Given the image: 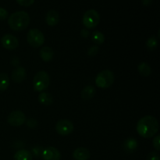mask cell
<instances>
[{
  "mask_svg": "<svg viewBox=\"0 0 160 160\" xmlns=\"http://www.w3.org/2000/svg\"><path fill=\"white\" fill-rule=\"evenodd\" d=\"M136 130L142 137L150 138L157 134L159 131V122L152 116H145L138 120Z\"/></svg>",
  "mask_w": 160,
  "mask_h": 160,
  "instance_id": "6da1fadb",
  "label": "cell"
},
{
  "mask_svg": "<svg viewBox=\"0 0 160 160\" xmlns=\"http://www.w3.org/2000/svg\"><path fill=\"white\" fill-rule=\"evenodd\" d=\"M30 23V16L25 11H18L11 14L8 18V24L14 31L26 29Z\"/></svg>",
  "mask_w": 160,
  "mask_h": 160,
  "instance_id": "7a4b0ae2",
  "label": "cell"
},
{
  "mask_svg": "<svg viewBox=\"0 0 160 160\" xmlns=\"http://www.w3.org/2000/svg\"><path fill=\"white\" fill-rule=\"evenodd\" d=\"M114 73L109 70H105L100 72L95 78V84L100 88H108L114 82Z\"/></svg>",
  "mask_w": 160,
  "mask_h": 160,
  "instance_id": "3957f363",
  "label": "cell"
},
{
  "mask_svg": "<svg viewBox=\"0 0 160 160\" xmlns=\"http://www.w3.org/2000/svg\"><path fill=\"white\" fill-rule=\"evenodd\" d=\"M49 83L50 77L48 73L45 71H39L34 77L33 87L37 92H42L48 88Z\"/></svg>",
  "mask_w": 160,
  "mask_h": 160,
  "instance_id": "277c9868",
  "label": "cell"
},
{
  "mask_svg": "<svg viewBox=\"0 0 160 160\" xmlns=\"http://www.w3.org/2000/svg\"><path fill=\"white\" fill-rule=\"evenodd\" d=\"M83 24L88 29H92L98 26L100 21L99 13L95 9H88L83 16Z\"/></svg>",
  "mask_w": 160,
  "mask_h": 160,
  "instance_id": "5b68a950",
  "label": "cell"
},
{
  "mask_svg": "<svg viewBox=\"0 0 160 160\" xmlns=\"http://www.w3.org/2000/svg\"><path fill=\"white\" fill-rule=\"evenodd\" d=\"M28 42L31 46L38 48L45 42V36L38 29H31L28 33Z\"/></svg>",
  "mask_w": 160,
  "mask_h": 160,
  "instance_id": "8992f818",
  "label": "cell"
},
{
  "mask_svg": "<svg viewBox=\"0 0 160 160\" xmlns=\"http://www.w3.org/2000/svg\"><path fill=\"white\" fill-rule=\"evenodd\" d=\"M73 124L70 120L63 119L57 122L56 124V131L60 135H69L73 131Z\"/></svg>",
  "mask_w": 160,
  "mask_h": 160,
  "instance_id": "52a82bcc",
  "label": "cell"
},
{
  "mask_svg": "<svg viewBox=\"0 0 160 160\" xmlns=\"http://www.w3.org/2000/svg\"><path fill=\"white\" fill-rule=\"evenodd\" d=\"M7 121L11 126L20 127L26 121V117L22 111L15 110L9 113L7 117Z\"/></svg>",
  "mask_w": 160,
  "mask_h": 160,
  "instance_id": "ba28073f",
  "label": "cell"
},
{
  "mask_svg": "<svg viewBox=\"0 0 160 160\" xmlns=\"http://www.w3.org/2000/svg\"><path fill=\"white\" fill-rule=\"evenodd\" d=\"M1 44L3 48L8 50H14L18 47V39L14 35L10 34H6L3 35L1 38Z\"/></svg>",
  "mask_w": 160,
  "mask_h": 160,
  "instance_id": "9c48e42d",
  "label": "cell"
},
{
  "mask_svg": "<svg viewBox=\"0 0 160 160\" xmlns=\"http://www.w3.org/2000/svg\"><path fill=\"white\" fill-rule=\"evenodd\" d=\"M42 158L43 160H60L61 153L56 148L48 147L44 148Z\"/></svg>",
  "mask_w": 160,
  "mask_h": 160,
  "instance_id": "30bf717a",
  "label": "cell"
},
{
  "mask_svg": "<svg viewBox=\"0 0 160 160\" xmlns=\"http://www.w3.org/2000/svg\"><path fill=\"white\" fill-rule=\"evenodd\" d=\"M12 81L15 83H21L26 78V70L23 67H18L12 71L11 76Z\"/></svg>",
  "mask_w": 160,
  "mask_h": 160,
  "instance_id": "8fae6325",
  "label": "cell"
},
{
  "mask_svg": "<svg viewBox=\"0 0 160 160\" xmlns=\"http://www.w3.org/2000/svg\"><path fill=\"white\" fill-rule=\"evenodd\" d=\"M73 158L75 160H88L90 158V152L88 148L80 147L74 150L73 152Z\"/></svg>",
  "mask_w": 160,
  "mask_h": 160,
  "instance_id": "7c38bea8",
  "label": "cell"
},
{
  "mask_svg": "<svg viewBox=\"0 0 160 160\" xmlns=\"http://www.w3.org/2000/svg\"><path fill=\"white\" fill-rule=\"evenodd\" d=\"M59 20H60V16L56 10H49L47 12L45 21L48 26H56L59 22Z\"/></svg>",
  "mask_w": 160,
  "mask_h": 160,
  "instance_id": "4fadbf2b",
  "label": "cell"
},
{
  "mask_svg": "<svg viewBox=\"0 0 160 160\" xmlns=\"http://www.w3.org/2000/svg\"><path fill=\"white\" fill-rule=\"evenodd\" d=\"M39 54H40L42 60L45 62H49V61L52 60L53 57H54V52H53L52 48L48 46L42 47L39 52Z\"/></svg>",
  "mask_w": 160,
  "mask_h": 160,
  "instance_id": "5bb4252c",
  "label": "cell"
},
{
  "mask_svg": "<svg viewBox=\"0 0 160 160\" xmlns=\"http://www.w3.org/2000/svg\"><path fill=\"white\" fill-rule=\"evenodd\" d=\"M33 156L31 152L26 149L18 150L13 156V160H32Z\"/></svg>",
  "mask_w": 160,
  "mask_h": 160,
  "instance_id": "9a60e30c",
  "label": "cell"
},
{
  "mask_svg": "<svg viewBox=\"0 0 160 160\" xmlns=\"http://www.w3.org/2000/svg\"><path fill=\"white\" fill-rule=\"evenodd\" d=\"M95 93H96V90L95 87L92 85L86 86L81 92V97L84 100H90L95 96Z\"/></svg>",
  "mask_w": 160,
  "mask_h": 160,
  "instance_id": "2e32d148",
  "label": "cell"
},
{
  "mask_svg": "<svg viewBox=\"0 0 160 160\" xmlns=\"http://www.w3.org/2000/svg\"><path fill=\"white\" fill-rule=\"evenodd\" d=\"M38 101L42 105L45 106H48L52 104L53 98L49 93L47 92H42L38 95Z\"/></svg>",
  "mask_w": 160,
  "mask_h": 160,
  "instance_id": "e0dca14e",
  "label": "cell"
},
{
  "mask_svg": "<svg viewBox=\"0 0 160 160\" xmlns=\"http://www.w3.org/2000/svg\"><path fill=\"white\" fill-rule=\"evenodd\" d=\"M9 85V76L6 73H0V92H4Z\"/></svg>",
  "mask_w": 160,
  "mask_h": 160,
  "instance_id": "ac0fdd59",
  "label": "cell"
},
{
  "mask_svg": "<svg viewBox=\"0 0 160 160\" xmlns=\"http://www.w3.org/2000/svg\"><path fill=\"white\" fill-rule=\"evenodd\" d=\"M138 70L139 73L142 76L148 77L151 74V67L146 62H142V63L139 64L138 67Z\"/></svg>",
  "mask_w": 160,
  "mask_h": 160,
  "instance_id": "d6986e66",
  "label": "cell"
},
{
  "mask_svg": "<svg viewBox=\"0 0 160 160\" xmlns=\"http://www.w3.org/2000/svg\"><path fill=\"white\" fill-rule=\"evenodd\" d=\"M138 147V142L136 139L131 138H128L126 142H124V148L127 151L132 152L135 150Z\"/></svg>",
  "mask_w": 160,
  "mask_h": 160,
  "instance_id": "ffe728a7",
  "label": "cell"
},
{
  "mask_svg": "<svg viewBox=\"0 0 160 160\" xmlns=\"http://www.w3.org/2000/svg\"><path fill=\"white\" fill-rule=\"evenodd\" d=\"M92 41L97 45H102L105 41V36L102 32L95 31L92 33Z\"/></svg>",
  "mask_w": 160,
  "mask_h": 160,
  "instance_id": "44dd1931",
  "label": "cell"
},
{
  "mask_svg": "<svg viewBox=\"0 0 160 160\" xmlns=\"http://www.w3.org/2000/svg\"><path fill=\"white\" fill-rule=\"evenodd\" d=\"M158 45V41L155 37H150L146 42V46L149 48L150 50L156 49Z\"/></svg>",
  "mask_w": 160,
  "mask_h": 160,
  "instance_id": "7402d4cb",
  "label": "cell"
},
{
  "mask_svg": "<svg viewBox=\"0 0 160 160\" xmlns=\"http://www.w3.org/2000/svg\"><path fill=\"white\" fill-rule=\"evenodd\" d=\"M44 148L41 146H36L34 147L31 150V155L32 156H34L36 158H40L42 157V152H43Z\"/></svg>",
  "mask_w": 160,
  "mask_h": 160,
  "instance_id": "603a6c76",
  "label": "cell"
},
{
  "mask_svg": "<svg viewBox=\"0 0 160 160\" xmlns=\"http://www.w3.org/2000/svg\"><path fill=\"white\" fill-rule=\"evenodd\" d=\"M16 1L19 5L22 6H25V7L31 6L34 2V0H16Z\"/></svg>",
  "mask_w": 160,
  "mask_h": 160,
  "instance_id": "cb8c5ba5",
  "label": "cell"
},
{
  "mask_svg": "<svg viewBox=\"0 0 160 160\" xmlns=\"http://www.w3.org/2000/svg\"><path fill=\"white\" fill-rule=\"evenodd\" d=\"M152 145L154 147V148L157 151H159L160 150V136L157 135L156 136L154 139H153L152 142Z\"/></svg>",
  "mask_w": 160,
  "mask_h": 160,
  "instance_id": "d4e9b609",
  "label": "cell"
},
{
  "mask_svg": "<svg viewBox=\"0 0 160 160\" xmlns=\"http://www.w3.org/2000/svg\"><path fill=\"white\" fill-rule=\"evenodd\" d=\"M98 46H95V45H94V46L90 47V48H88V54L89 56H95V55L98 53Z\"/></svg>",
  "mask_w": 160,
  "mask_h": 160,
  "instance_id": "484cf974",
  "label": "cell"
},
{
  "mask_svg": "<svg viewBox=\"0 0 160 160\" xmlns=\"http://www.w3.org/2000/svg\"><path fill=\"white\" fill-rule=\"evenodd\" d=\"M147 160H159V155L156 152H151L147 156Z\"/></svg>",
  "mask_w": 160,
  "mask_h": 160,
  "instance_id": "4316f807",
  "label": "cell"
},
{
  "mask_svg": "<svg viewBox=\"0 0 160 160\" xmlns=\"http://www.w3.org/2000/svg\"><path fill=\"white\" fill-rule=\"evenodd\" d=\"M8 16H9V13L7 10L4 8L0 7V20H6V18H8Z\"/></svg>",
  "mask_w": 160,
  "mask_h": 160,
  "instance_id": "83f0119b",
  "label": "cell"
},
{
  "mask_svg": "<svg viewBox=\"0 0 160 160\" xmlns=\"http://www.w3.org/2000/svg\"><path fill=\"white\" fill-rule=\"evenodd\" d=\"M81 36H82L83 38H88L89 36V34H90V33H89V31H88V30L86 29H83L81 30Z\"/></svg>",
  "mask_w": 160,
  "mask_h": 160,
  "instance_id": "f1b7e54d",
  "label": "cell"
},
{
  "mask_svg": "<svg viewBox=\"0 0 160 160\" xmlns=\"http://www.w3.org/2000/svg\"><path fill=\"white\" fill-rule=\"evenodd\" d=\"M142 2L144 6H149V5L151 4L152 0H142Z\"/></svg>",
  "mask_w": 160,
  "mask_h": 160,
  "instance_id": "f546056e",
  "label": "cell"
}]
</instances>
